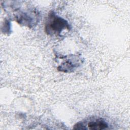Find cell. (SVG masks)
<instances>
[{
	"mask_svg": "<svg viewBox=\"0 0 130 130\" xmlns=\"http://www.w3.org/2000/svg\"><path fill=\"white\" fill-rule=\"evenodd\" d=\"M68 22L64 19L54 15L50 16L45 26V31L48 34H57L63 30L69 28Z\"/></svg>",
	"mask_w": 130,
	"mask_h": 130,
	"instance_id": "cell-1",
	"label": "cell"
},
{
	"mask_svg": "<svg viewBox=\"0 0 130 130\" xmlns=\"http://www.w3.org/2000/svg\"><path fill=\"white\" fill-rule=\"evenodd\" d=\"M87 129L91 130H101L108 128V124L103 119L93 118L90 119L87 123Z\"/></svg>",
	"mask_w": 130,
	"mask_h": 130,
	"instance_id": "cell-2",
	"label": "cell"
}]
</instances>
